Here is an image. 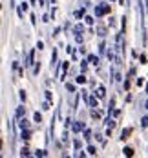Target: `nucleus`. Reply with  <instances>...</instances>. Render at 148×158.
Listing matches in <instances>:
<instances>
[{
  "instance_id": "1",
  "label": "nucleus",
  "mask_w": 148,
  "mask_h": 158,
  "mask_svg": "<svg viewBox=\"0 0 148 158\" xmlns=\"http://www.w3.org/2000/svg\"><path fill=\"white\" fill-rule=\"evenodd\" d=\"M110 11H112V7H110V6H106V4H99V6H95V15H97V16L108 15Z\"/></svg>"
},
{
  "instance_id": "2",
  "label": "nucleus",
  "mask_w": 148,
  "mask_h": 158,
  "mask_svg": "<svg viewBox=\"0 0 148 158\" xmlns=\"http://www.w3.org/2000/svg\"><path fill=\"white\" fill-rule=\"evenodd\" d=\"M82 129H86L82 122H75V124H73V131H75V133H81Z\"/></svg>"
},
{
  "instance_id": "3",
  "label": "nucleus",
  "mask_w": 148,
  "mask_h": 158,
  "mask_svg": "<svg viewBox=\"0 0 148 158\" xmlns=\"http://www.w3.org/2000/svg\"><path fill=\"white\" fill-rule=\"evenodd\" d=\"M33 56H35V49L29 51V55H28V58H26V64H24V65H31L33 64Z\"/></svg>"
},
{
  "instance_id": "4",
  "label": "nucleus",
  "mask_w": 148,
  "mask_h": 158,
  "mask_svg": "<svg viewBox=\"0 0 148 158\" xmlns=\"http://www.w3.org/2000/svg\"><path fill=\"white\" fill-rule=\"evenodd\" d=\"M132 135V127H128V129H124L123 131V135H121V140H126V138H130Z\"/></svg>"
},
{
  "instance_id": "5",
  "label": "nucleus",
  "mask_w": 148,
  "mask_h": 158,
  "mask_svg": "<svg viewBox=\"0 0 148 158\" xmlns=\"http://www.w3.org/2000/svg\"><path fill=\"white\" fill-rule=\"evenodd\" d=\"M22 138H24V140H29V138H31V131H29V129H26V131L22 129Z\"/></svg>"
},
{
  "instance_id": "6",
  "label": "nucleus",
  "mask_w": 148,
  "mask_h": 158,
  "mask_svg": "<svg viewBox=\"0 0 148 158\" xmlns=\"http://www.w3.org/2000/svg\"><path fill=\"white\" fill-rule=\"evenodd\" d=\"M123 153H124V156H133V149L132 147H124Z\"/></svg>"
},
{
  "instance_id": "7",
  "label": "nucleus",
  "mask_w": 148,
  "mask_h": 158,
  "mask_svg": "<svg viewBox=\"0 0 148 158\" xmlns=\"http://www.w3.org/2000/svg\"><path fill=\"white\" fill-rule=\"evenodd\" d=\"M18 126H20V129H28V120H26V118H20Z\"/></svg>"
},
{
  "instance_id": "8",
  "label": "nucleus",
  "mask_w": 148,
  "mask_h": 158,
  "mask_svg": "<svg viewBox=\"0 0 148 158\" xmlns=\"http://www.w3.org/2000/svg\"><path fill=\"white\" fill-rule=\"evenodd\" d=\"M24 114H26V109H24V107H18V109H16V118H22Z\"/></svg>"
},
{
  "instance_id": "9",
  "label": "nucleus",
  "mask_w": 148,
  "mask_h": 158,
  "mask_svg": "<svg viewBox=\"0 0 148 158\" xmlns=\"http://www.w3.org/2000/svg\"><path fill=\"white\" fill-rule=\"evenodd\" d=\"M95 95H97L99 98H102V96H104V87H102V85H99V87H97V93H95Z\"/></svg>"
},
{
  "instance_id": "10",
  "label": "nucleus",
  "mask_w": 148,
  "mask_h": 158,
  "mask_svg": "<svg viewBox=\"0 0 148 158\" xmlns=\"http://www.w3.org/2000/svg\"><path fill=\"white\" fill-rule=\"evenodd\" d=\"M88 104H90V107H97V100L92 96V98H88Z\"/></svg>"
},
{
  "instance_id": "11",
  "label": "nucleus",
  "mask_w": 148,
  "mask_h": 158,
  "mask_svg": "<svg viewBox=\"0 0 148 158\" xmlns=\"http://www.w3.org/2000/svg\"><path fill=\"white\" fill-rule=\"evenodd\" d=\"M84 13H86V11H84V7H82V9H79V11H75V18H82V16H84Z\"/></svg>"
},
{
  "instance_id": "12",
  "label": "nucleus",
  "mask_w": 148,
  "mask_h": 158,
  "mask_svg": "<svg viewBox=\"0 0 148 158\" xmlns=\"http://www.w3.org/2000/svg\"><path fill=\"white\" fill-rule=\"evenodd\" d=\"M84 138L86 140H92V131L90 129H84Z\"/></svg>"
},
{
  "instance_id": "13",
  "label": "nucleus",
  "mask_w": 148,
  "mask_h": 158,
  "mask_svg": "<svg viewBox=\"0 0 148 158\" xmlns=\"http://www.w3.org/2000/svg\"><path fill=\"white\" fill-rule=\"evenodd\" d=\"M88 60H90V62H93V64H99V58L95 56V55H90V56H88Z\"/></svg>"
},
{
  "instance_id": "14",
  "label": "nucleus",
  "mask_w": 148,
  "mask_h": 158,
  "mask_svg": "<svg viewBox=\"0 0 148 158\" xmlns=\"http://www.w3.org/2000/svg\"><path fill=\"white\" fill-rule=\"evenodd\" d=\"M82 31H84V27H82L81 24H77V26H75V33H77V35H81Z\"/></svg>"
},
{
  "instance_id": "15",
  "label": "nucleus",
  "mask_w": 148,
  "mask_h": 158,
  "mask_svg": "<svg viewBox=\"0 0 148 158\" xmlns=\"http://www.w3.org/2000/svg\"><path fill=\"white\" fill-rule=\"evenodd\" d=\"M88 153H90V155H97V149H95L93 145H90V147H88Z\"/></svg>"
},
{
  "instance_id": "16",
  "label": "nucleus",
  "mask_w": 148,
  "mask_h": 158,
  "mask_svg": "<svg viewBox=\"0 0 148 158\" xmlns=\"http://www.w3.org/2000/svg\"><path fill=\"white\" fill-rule=\"evenodd\" d=\"M81 69H82V73L88 69V62H86V60H82V62H81Z\"/></svg>"
},
{
  "instance_id": "17",
  "label": "nucleus",
  "mask_w": 148,
  "mask_h": 158,
  "mask_svg": "<svg viewBox=\"0 0 148 158\" xmlns=\"http://www.w3.org/2000/svg\"><path fill=\"white\" fill-rule=\"evenodd\" d=\"M141 126H143V127H148V116H143V120H141Z\"/></svg>"
},
{
  "instance_id": "18",
  "label": "nucleus",
  "mask_w": 148,
  "mask_h": 158,
  "mask_svg": "<svg viewBox=\"0 0 148 158\" xmlns=\"http://www.w3.org/2000/svg\"><path fill=\"white\" fill-rule=\"evenodd\" d=\"M84 82H86L84 75H79V77H77V84H84Z\"/></svg>"
},
{
  "instance_id": "19",
  "label": "nucleus",
  "mask_w": 148,
  "mask_h": 158,
  "mask_svg": "<svg viewBox=\"0 0 148 158\" xmlns=\"http://www.w3.org/2000/svg\"><path fill=\"white\" fill-rule=\"evenodd\" d=\"M106 126H108V127H112V129H114L115 122H114V120H112V118H108V120H106Z\"/></svg>"
},
{
  "instance_id": "20",
  "label": "nucleus",
  "mask_w": 148,
  "mask_h": 158,
  "mask_svg": "<svg viewBox=\"0 0 148 158\" xmlns=\"http://www.w3.org/2000/svg\"><path fill=\"white\" fill-rule=\"evenodd\" d=\"M66 89H68V91H71V93H73V91H75V85H73V84H66Z\"/></svg>"
},
{
  "instance_id": "21",
  "label": "nucleus",
  "mask_w": 148,
  "mask_h": 158,
  "mask_svg": "<svg viewBox=\"0 0 148 158\" xmlns=\"http://www.w3.org/2000/svg\"><path fill=\"white\" fill-rule=\"evenodd\" d=\"M28 155H29V149H26V147H24V149L20 151V156H28Z\"/></svg>"
},
{
  "instance_id": "22",
  "label": "nucleus",
  "mask_w": 148,
  "mask_h": 158,
  "mask_svg": "<svg viewBox=\"0 0 148 158\" xmlns=\"http://www.w3.org/2000/svg\"><path fill=\"white\" fill-rule=\"evenodd\" d=\"M92 116H93V118H101V113H99V111H92Z\"/></svg>"
},
{
  "instance_id": "23",
  "label": "nucleus",
  "mask_w": 148,
  "mask_h": 158,
  "mask_svg": "<svg viewBox=\"0 0 148 158\" xmlns=\"http://www.w3.org/2000/svg\"><path fill=\"white\" fill-rule=\"evenodd\" d=\"M35 122H42V116H40V113H35Z\"/></svg>"
},
{
  "instance_id": "24",
  "label": "nucleus",
  "mask_w": 148,
  "mask_h": 158,
  "mask_svg": "<svg viewBox=\"0 0 148 158\" xmlns=\"http://www.w3.org/2000/svg\"><path fill=\"white\" fill-rule=\"evenodd\" d=\"M35 155H37V156H46V151H44V149H40V151H37Z\"/></svg>"
},
{
  "instance_id": "25",
  "label": "nucleus",
  "mask_w": 148,
  "mask_h": 158,
  "mask_svg": "<svg viewBox=\"0 0 148 158\" xmlns=\"http://www.w3.org/2000/svg\"><path fill=\"white\" fill-rule=\"evenodd\" d=\"M99 33H101V36H104V33H106V29H104L102 26H99Z\"/></svg>"
},
{
  "instance_id": "26",
  "label": "nucleus",
  "mask_w": 148,
  "mask_h": 158,
  "mask_svg": "<svg viewBox=\"0 0 148 158\" xmlns=\"http://www.w3.org/2000/svg\"><path fill=\"white\" fill-rule=\"evenodd\" d=\"M84 20H86V24H93V18H92V16H86Z\"/></svg>"
},
{
  "instance_id": "27",
  "label": "nucleus",
  "mask_w": 148,
  "mask_h": 158,
  "mask_svg": "<svg viewBox=\"0 0 148 158\" xmlns=\"http://www.w3.org/2000/svg\"><path fill=\"white\" fill-rule=\"evenodd\" d=\"M75 40H77L79 44H82V36H81V35H75Z\"/></svg>"
},
{
  "instance_id": "28",
  "label": "nucleus",
  "mask_w": 148,
  "mask_h": 158,
  "mask_svg": "<svg viewBox=\"0 0 148 158\" xmlns=\"http://www.w3.org/2000/svg\"><path fill=\"white\" fill-rule=\"evenodd\" d=\"M46 98H48L49 102H51V98H53V96H51V93H49V91H46Z\"/></svg>"
},
{
  "instance_id": "29",
  "label": "nucleus",
  "mask_w": 148,
  "mask_h": 158,
  "mask_svg": "<svg viewBox=\"0 0 148 158\" xmlns=\"http://www.w3.org/2000/svg\"><path fill=\"white\" fill-rule=\"evenodd\" d=\"M119 4H121V6H124V4H126V2H124V0H119Z\"/></svg>"
},
{
  "instance_id": "30",
  "label": "nucleus",
  "mask_w": 148,
  "mask_h": 158,
  "mask_svg": "<svg viewBox=\"0 0 148 158\" xmlns=\"http://www.w3.org/2000/svg\"><path fill=\"white\" fill-rule=\"evenodd\" d=\"M146 95H148V84H146Z\"/></svg>"
},
{
  "instance_id": "31",
  "label": "nucleus",
  "mask_w": 148,
  "mask_h": 158,
  "mask_svg": "<svg viewBox=\"0 0 148 158\" xmlns=\"http://www.w3.org/2000/svg\"><path fill=\"white\" fill-rule=\"evenodd\" d=\"M146 109H148V102H146Z\"/></svg>"
}]
</instances>
